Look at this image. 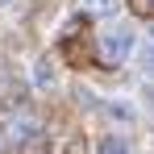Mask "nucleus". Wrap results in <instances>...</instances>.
<instances>
[{
    "instance_id": "nucleus-1",
    "label": "nucleus",
    "mask_w": 154,
    "mask_h": 154,
    "mask_svg": "<svg viewBox=\"0 0 154 154\" xmlns=\"http://www.w3.org/2000/svg\"><path fill=\"white\" fill-rule=\"evenodd\" d=\"M96 46H100V58L108 63V67H121V63H125L129 54L137 50V33H133V25H125V21H117V25L100 29Z\"/></svg>"
},
{
    "instance_id": "nucleus-2",
    "label": "nucleus",
    "mask_w": 154,
    "mask_h": 154,
    "mask_svg": "<svg viewBox=\"0 0 154 154\" xmlns=\"http://www.w3.org/2000/svg\"><path fill=\"white\" fill-rule=\"evenodd\" d=\"M33 133H38V121H33L29 112H21V117H13V121L4 125V137H8V142H29Z\"/></svg>"
},
{
    "instance_id": "nucleus-3",
    "label": "nucleus",
    "mask_w": 154,
    "mask_h": 154,
    "mask_svg": "<svg viewBox=\"0 0 154 154\" xmlns=\"http://www.w3.org/2000/svg\"><path fill=\"white\" fill-rule=\"evenodd\" d=\"M96 154H133V146H129V137H121V133H104L100 142H96Z\"/></svg>"
},
{
    "instance_id": "nucleus-4",
    "label": "nucleus",
    "mask_w": 154,
    "mask_h": 154,
    "mask_svg": "<svg viewBox=\"0 0 154 154\" xmlns=\"http://www.w3.org/2000/svg\"><path fill=\"white\" fill-rule=\"evenodd\" d=\"M54 79H58L54 63L50 58H38V63H33V83H38V88H54Z\"/></svg>"
},
{
    "instance_id": "nucleus-5",
    "label": "nucleus",
    "mask_w": 154,
    "mask_h": 154,
    "mask_svg": "<svg viewBox=\"0 0 154 154\" xmlns=\"http://www.w3.org/2000/svg\"><path fill=\"white\" fill-rule=\"evenodd\" d=\"M83 8H88V13H96V17H108V13H117V8H121V0H83Z\"/></svg>"
},
{
    "instance_id": "nucleus-6",
    "label": "nucleus",
    "mask_w": 154,
    "mask_h": 154,
    "mask_svg": "<svg viewBox=\"0 0 154 154\" xmlns=\"http://www.w3.org/2000/svg\"><path fill=\"white\" fill-rule=\"evenodd\" d=\"M137 67H142V75L154 79V42H146V46L137 50Z\"/></svg>"
},
{
    "instance_id": "nucleus-7",
    "label": "nucleus",
    "mask_w": 154,
    "mask_h": 154,
    "mask_svg": "<svg viewBox=\"0 0 154 154\" xmlns=\"http://www.w3.org/2000/svg\"><path fill=\"white\" fill-rule=\"evenodd\" d=\"M104 112H108V117H117V121H133V108H129V104H121V100L104 104Z\"/></svg>"
},
{
    "instance_id": "nucleus-8",
    "label": "nucleus",
    "mask_w": 154,
    "mask_h": 154,
    "mask_svg": "<svg viewBox=\"0 0 154 154\" xmlns=\"http://www.w3.org/2000/svg\"><path fill=\"white\" fill-rule=\"evenodd\" d=\"M54 154H83V142H79V137H67V142L54 146Z\"/></svg>"
},
{
    "instance_id": "nucleus-9",
    "label": "nucleus",
    "mask_w": 154,
    "mask_h": 154,
    "mask_svg": "<svg viewBox=\"0 0 154 154\" xmlns=\"http://www.w3.org/2000/svg\"><path fill=\"white\" fill-rule=\"evenodd\" d=\"M4 4H13V0H0V8H4Z\"/></svg>"
}]
</instances>
